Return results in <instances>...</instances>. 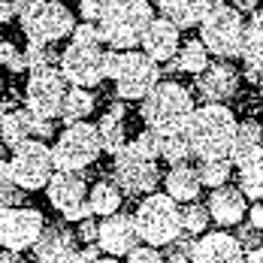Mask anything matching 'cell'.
I'll return each instance as SVG.
<instances>
[{
  "mask_svg": "<svg viewBox=\"0 0 263 263\" xmlns=\"http://www.w3.org/2000/svg\"><path fill=\"white\" fill-rule=\"evenodd\" d=\"M121 67H124V52H118V49H109L106 52V61H103V73L106 79H118V73H121Z\"/></svg>",
  "mask_w": 263,
  "mask_h": 263,
  "instance_id": "42",
  "label": "cell"
},
{
  "mask_svg": "<svg viewBox=\"0 0 263 263\" xmlns=\"http://www.w3.org/2000/svg\"><path fill=\"white\" fill-rule=\"evenodd\" d=\"M112 170H115V182L124 194L130 197H148L155 194V187L160 184V170L155 158L142 155L133 142H127L121 152L112 155Z\"/></svg>",
  "mask_w": 263,
  "mask_h": 263,
  "instance_id": "8",
  "label": "cell"
},
{
  "mask_svg": "<svg viewBox=\"0 0 263 263\" xmlns=\"http://www.w3.org/2000/svg\"><path fill=\"white\" fill-rule=\"evenodd\" d=\"M103 61L106 49L103 40H100V27L94 22L76 25L73 36H70V46L61 52V73L67 76V82L79 85V88H97L106 79Z\"/></svg>",
  "mask_w": 263,
  "mask_h": 263,
  "instance_id": "1",
  "label": "cell"
},
{
  "mask_svg": "<svg viewBox=\"0 0 263 263\" xmlns=\"http://www.w3.org/2000/svg\"><path fill=\"white\" fill-rule=\"evenodd\" d=\"M152 18L155 9L148 0H109L106 15L97 22L100 40L109 49L133 52L136 46H142V33L152 25Z\"/></svg>",
  "mask_w": 263,
  "mask_h": 263,
  "instance_id": "4",
  "label": "cell"
},
{
  "mask_svg": "<svg viewBox=\"0 0 263 263\" xmlns=\"http://www.w3.org/2000/svg\"><path fill=\"white\" fill-rule=\"evenodd\" d=\"M43 227H46V218L33 206H0V245L9 251L33 248Z\"/></svg>",
  "mask_w": 263,
  "mask_h": 263,
  "instance_id": "12",
  "label": "cell"
},
{
  "mask_svg": "<svg viewBox=\"0 0 263 263\" xmlns=\"http://www.w3.org/2000/svg\"><path fill=\"white\" fill-rule=\"evenodd\" d=\"M76 233H67L58 224H46L40 239L33 242V257L36 263H76L79 245H76Z\"/></svg>",
  "mask_w": 263,
  "mask_h": 263,
  "instance_id": "16",
  "label": "cell"
},
{
  "mask_svg": "<svg viewBox=\"0 0 263 263\" xmlns=\"http://www.w3.org/2000/svg\"><path fill=\"white\" fill-rule=\"evenodd\" d=\"M46 3H49V0H15V18L22 22V30L30 27L40 18V12H43Z\"/></svg>",
  "mask_w": 263,
  "mask_h": 263,
  "instance_id": "38",
  "label": "cell"
},
{
  "mask_svg": "<svg viewBox=\"0 0 263 263\" xmlns=\"http://www.w3.org/2000/svg\"><path fill=\"white\" fill-rule=\"evenodd\" d=\"M133 145L142 152V155H148V158H160V133L152 130V127H145V130L139 133L136 139H133Z\"/></svg>",
  "mask_w": 263,
  "mask_h": 263,
  "instance_id": "39",
  "label": "cell"
},
{
  "mask_svg": "<svg viewBox=\"0 0 263 263\" xmlns=\"http://www.w3.org/2000/svg\"><path fill=\"white\" fill-rule=\"evenodd\" d=\"M194 155L191 148V139H187V130H179V133H160V158L166 163H184V160Z\"/></svg>",
  "mask_w": 263,
  "mask_h": 263,
  "instance_id": "30",
  "label": "cell"
},
{
  "mask_svg": "<svg viewBox=\"0 0 263 263\" xmlns=\"http://www.w3.org/2000/svg\"><path fill=\"white\" fill-rule=\"evenodd\" d=\"M88 200H91V209L94 215H115V212L121 209V200H124V191L118 187V182H97L91 184V191H88Z\"/></svg>",
  "mask_w": 263,
  "mask_h": 263,
  "instance_id": "27",
  "label": "cell"
},
{
  "mask_svg": "<svg viewBox=\"0 0 263 263\" xmlns=\"http://www.w3.org/2000/svg\"><path fill=\"white\" fill-rule=\"evenodd\" d=\"M97 130H100V142H103L106 155H115L127 145V127H124V109L112 106L97 118Z\"/></svg>",
  "mask_w": 263,
  "mask_h": 263,
  "instance_id": "24",
  "label": "cell"
},
{
  "mask_svg": "<svg viewBox=\"0 0 263 263\" xmlns=\"http://www.w3.org/2000/svg\"><path fill=\"white\" fill-rule=\"evenodd\" d=\"M206 206L218 227H233V224H242L248 215V197L242 194V187L221 184V187H212Z\"/></svg>",
  "mask_w": 263,
  "mask_h": 263,
  "instance_id": "19",
  "label": "cell"
},
{
  "mask_svg": "<svg viewBox=\"0 0 263 263\" xmlns=\"http://www.w3.org/2000/svg\"><path fill=\"white\" fill-rule=\"evenodd\" d=\"M0 263H25V260L18 257V251H9V248H3V251H0Z\"/></svg>",
  "mask_w": 263,
  "mask_h": 263,
  "instance_id": "49",
  "label": "cell"
},
{
  "mask_svg": "<svg viewBox=\"0 0 263 263\" xmlns=\"http://www.w3.org/2000/svg\"><path fill=\"white\" fill-rule=\"evenodd\" d=\"M18 115H22V121H25L30 139H49V136H54V118H46V115L33 112L30 106L18 109Z\"/></svg>",
  "mask_w": 263,
  "mask_h": 263,
  "instance_id": "35",
  "label": "cell"
},
{
  "mask_svg": "<svg viewBox=\"0 0 263 263\" xmlns=\"http://www.w3.org/2000/svg\"><path fill=\"white\" fill-rule=\"evenodd\" d=\"M25 194L27 191L15 182V173H12L9 160L0 158V206H22Z\"/></svg>",
  "mask_w": 263,
  "mask_h": 263,
  "instance_id": "31",
  "label": "cell"
},
{
  "mask_svg": "<svg viewBox=\"0 0 263 263\" xmlns=\"http://www.w3.org/2000/svg\"><path fill=\"white\" fill-rule=\"evenodd\" d=\"M160 82V64L145 52H124V67L115 79V94L121 100H145Z\"/></svg>",
  "mask_w": 263,
  "mask_h": 263,
  "instance_id": "13",
  "label": "cell"
},
{
  "mask_svg": "<svg viewBox=\"0 0 263 263\" xmlns=\"http://www.w3.org/2000/svg\"><path fill=\"white\" fill-rule=\"evenodd\" d=\"M179 27L170 18H152V25L142 33V52L148 58H155L158 64H166L179 54Z\"/></svg>",
  "mask_w": 263,
  "mask_h": 263,
  "instance_id": "20",
  "label": "cell"
},
{
  "mask_svg": "<svg viewBox=\"0 0 263 263\" xmlns=\"http://www.w3.org/2000/svg\"><path fill=\"white\" fill-rule=\"evenodd\" d=\"M0 139L6 142V148H9V152H12V148H18L25 139H30V136H27L25 121H22V115H18V112H6V115H3V124H0Z\"/></svg>",
  "mask_w": 263,
  "mask_h": 263,
  "instance_id": "34",
  "label": "cell"
},
{
  "mask_svg": "<svg viewBox=\"0 0 263 263\" xmlns=\"http://www.w3.org/2000/svg\"><path fill=\"white\" fill-rule=\"evenodd\" d=\"M191 254H194V236H191V233H182L176 242H170V245H166L163 260H166V263H194V260H191Z\"/></svg>",
  "mask_w": 263,
  "mask_h": 263,
  "instance_id": "36",
  "label": "cell"
},
{
  "mask_svg": "<svg viewBox=\"0 0 263 263\" xmlns=\"http://www.w3.org/2000/svg\"><path fill=\"white\" fill-rule=\"evenodd\" d=\"M3 115H6V112H0V124H3Z\"/></svg>",
  "mask_w": 263,
  "mask_h": 263,
  "instance_id": "54",
  "label": "cell"
},
{
  "mask_svg": "<svg viewBox=\"0 0 263 263\" xmlns=\"http://www.w3.org/2000/svg\"><path fill=\"white\" fill-rule=\"evenodd\" d=\"M209 67V49L203 40H191L179 49V58H176V70L182 73H191V76H200L203 70Z\"/></svg>",
  "mask_w": 263,
  "mask_h": 263,
  "instance_id": "28",
  "label": "cell"
},
{
  "mask_svg": "<svg viewBox=\"0 0 263 263\" xmlns=\"http://www.w3.org/2000/svg\"><path fill=\"white\" fill-rule=\"evenodd\" d=\"M239 58L248 67V76L251 79H263V12H254L251 22L245 25Z\"/></svg>",
  "mask_w": 263,
  "mask_h": 263,
  "instance_id": "21",
  "label": "cell"
},
{
  "mask_svg": "<svg viewBox=\"0 0 263 263\" xmlns=\"http://www.w3.org/2000/svg\"><path fill=\"white\" fill-rule=\"evenodd\" d=\"M194 112H197L194 97L179 82H158L148 91V97L142 100V109H139L145 127H152V130H158V133L187 130Z\"/></svg>",
  "mask_w": 263,
  "mask_h": 263,
  "instance_id": "3",
  "label": "cell"
},
{
  "mask_svg": "<svg viewBox=\"0 0 263 263\" xmlns=\"http://www.w3.org/2000/svg\"><path fill=\"white\" fill-rule=\"evenodd\" d=\"M239 166V187L248 200H260L263 197V142L257 148H251L248 155L236 160Z\"/></svg>",
  "mask_w": 263,
  "mask_h": 263,
  "instance_id": "23",
  "label": "cell"
},
{
  "mask_svg": "<svg viewBox=\"0 0 263 263\" xmlns=\"http://www.w3.org/2000/svg\"><path fill=\"white\" fill-rule=\"evenodd\" d=\"M230 6H236L239 12H254L257 9V0H230Z\"/></svg>",
  "mask_w": 263,
  "mask_h": 263,
  "instance_id": "48",
  "label": "cell"
},
{
  "mask_svg": "<svg viewBox=\"0 0 263 263\" xmlns=\"http://www.w3.org/2000/svg\"><path fill=\"white\" fill-rule=\"evenodd\" d=\"M100 251H103V248H100V242H97V245H94V242H85V245L79 248V254H76V263H94V260H100Z\"/></svg>",
  "mask_w": 263,
  "mask_h": 263,
  "instance_id": "44",
  "label": "cell"
},
{
  "mask_svg": "<svg viewBox=\"0 0 263 263\" xmlns=\"http://www.w3.org/2000/svg\"><path fill=\"white\" fill-rule=\"evenodd\" d=\"M260 100H263V82H260Z\"/></svg>",
  "mask_w": 263,
  "mask_h": 263,
  "instance_id": "55",
  "label": "cell"
},
{
  "mask_svg": "<svg viewBox=\"0 0 263 263\" xmlns=\"http://www.w3.org/2000/svg\"><path fill=\"white\" fill-rule=\"evenodd\" d=\"M73 30H76V15L67 9L64 0H49V3L43 6L40 18H36L30 27H25L27 40L49 43V46L61 43L64 36H73Z\"/></svg>",
  "mask_w": 263,
  "mask_h": 263,
  "instance_id": "14",
  "label": "cell"
},
{
  "mask_svg": "<svg viewBox=\"0 0 263 263\" xmlns=\"http://www.w3.org/2000/svg\"><path fill=\"white\" fill-rule=\"evenodd\" d=\"M239 88V73L233 70V64H209L200 76H197V94L206 103H227Z\"/></svg>",
  "mask_w": 263,
  "mask_h": 263,
  "instance_id": "18",
  "label": "cell"
},
{
  "mask_svg": "<svg viewBox=\"0 0 263 263\" xmlns=\"http://www.w3.org/2000/svg\"><path fill=\"white\" fill-rule=\"evenodd\" d=\"M139 227H136V218L133 215H124V212H115V215H106L100 221V248L112 257H124L130 254L133 248L139 245Z\"/></svg>",
  "mask_w": 263,
  "mask_h": 263,
  "instance_id": "15",
  "label": "cell"
},
{
  "mask_svg": "<svg viewBox=\"0 0 263 263\" xmlns=\"http://www.w3.org/2000/svg\"><path fill=\"white\" fill-rule=\"evenodd\" d=\"M67 76L61 73V67L54 64H40L30 70V79H27V91L25 100L33 112L46 115V118H61V106L67 97Z\"/></svg>",
  "mask_w": 263,
  "mask_h": 263,
  "instance_id": "10",
  "label": "cell"
},
{
  "mask_svg": "<svg viewBox=\"0 0 263 263\" xmlns=\"http://www.w3.org/2000/svg\"><path fill=\"white\" fill-rule=\"evenodd\" d=\"M9 166L15 173V182L25 191H43L52 182L54 170H58L52 158V148L43 139H25L18 148H12Z\"/></svg>",
  "mask_w": 263,
  "mask_h": 263,
  "instance_id": "9",
  "label": "cell"
},
{
  "mask_svg": "<svg viewBox=\"0 0 263 263\" xmlns=\"http://www.w3.org/2000/svg\"><path fill=\"white\" fill-rule=\"evenodd\" d=\"M263 142V127L248 118V121H239L236 127V136H233V148H230V160H239L242 155H248L251 148H257Z\"/></svg>",
  "mask_w": 263,
  "mask_h": 263,
  "instance_id": "29",
  "label": "cell"
},
{
  "mask_svg": "<svg viewBox=\"0 0 263 263\" xmlns=\"http://www.w3.org/2000/svg\"><path fill=\"white\" fill-rule=\"evenodd\" d=\"M245 263H263V245L260 248H251V251L245 254Z\"/></svg>",
  "mask_w": 263,
  "mask_h": 263,
  "instance_id": "50",
  "label": "cell"
},
{
  "mask_svg": "<svg viewBox=\"0 0 263 263\" xmlns=\"http://www.w3.org/2000/svg\"><path fill=\"white\" fill-rule=\"evenodd\" d=\"M94 94L91 88H79V85H70L67 88V97H64V106H61V121L64 124H76V121H85L91 112H94Z\"/></svg>",
  "mask_w": 263,
  "mask_h": 263,
  "instance_id": "26",
  "label": "cell"
},
{
  "mask_svg": "<svg viewBox=\"0 0 263 263\" xmlns=\"http://www.w3.org/2000/svg\"><path fill=\"white\" fill-rule=\"evenodd\" d=\"M136 218V227H139V236L145 245H155V248H166L170 242L182 236V209H179V200H173L166 191L163 194H148L142 197V203L133 212Z\"/></svg>",
  "mask_w": 263,
  "mask_h": 263,
  "instance_id": "5",
  "label": "cell"
},
{
  "mask_svg": "<svg viewBox=\"0 0 263 263\" xmlns=\"http://www.w3.org/2000/svg\"><path fill=\"white\" fill-rule=\"evenodd\" d=\"M64 3H67V0H64Z\"/></svg>",
  "mask_w": 263,
  "mask_h": 263,
  "instance_id": "56",
  "label": "cell"
},
{
  "mask_svg": "<svg viewBox=\"0 0 263 263\" xmlns=\"http://www.w3.org/2000/svg\"><path fill=\"white\" fill-rule=\"evenodd\" d=\"M158 6H160V12H163V18H170L179 30L200 25L206 18L200 0H158Z\"/></svg>",
  "mask_w": 263,
  "mask_h": 263,
  "instance_id": "25",
  "label": "cell"
},
{
  "mask_svg": "<svg viewBox=\"0 0 263 263\" xmlns=\"http://www.w3.org/2000/svg\"><path fill=\"white\" fill-rule=\"evenodd\" d=\"M200 3H203V12H206V15H209V12H215V9H221V6H224V0H200Z\"/></svg>",
  "mask_w": 263,
  "mask_h": 263,
  "instance_id": "51",
  "label": "cell"
},
{
  "mask_svg": "<svg viewBox=\"0 0 263 263\" xmlns=\"http://www.w3.org/2000/svg\"><path fill=\"white\" fill-rule=\"evenodd\" d=\"M239 242H242V245H248V248H260V230H257L254 224H248V227L239 233Z\"/></svg>",
  "mask_w": 263,
  "mask_h": 263,
  "instance_id": "45",
  "label": "cell"
},
{
  "mask_svg": "<svg viewBox=\"0 0 263 263\" xmlns=\"http://www.w3.org/2000/svg\"><path fill=\"white\" fill-rule=\"evenodd\" d=\"M76 236H79L82 245H85V242H94V239L100 236V224L94 221V215H91V218H85V221H79V230H76Z\"/></svg>",
  "mask_w": 263,
  "mask_h": 263,
  "instance_id": "43",
  "label": "cell"
},
{
  "mask_svg": "<svg viewBox=\"0 0 263 263\" xmlns=\"http://www.w3.org/2000/svg\"><path fill=\"white\" fill-rule=\"evenodd\" d=\"M127 263H166V260H163V254L155 245H136L127 254Z\"/></svg>",
  "mask_w": 263,
  "mask_h": 263,
  "instance_id": "41",
  "label": "cell"
},
{
  "mask_svg": "<svg viewBox=\"0 0 263 263\" xmlns=\"http://www.w3.org/2000/svg\"><path fill=\"white\" fill-rule=\"evenodd\" d=\"M3 152H6V142H3V139H0V158H3Z\"/></svg>",
  "mask_w": 263,
  "mask_h": 263,
  "instance_id": "53",
  "label": "cell"
},
{
  "mask_svg": "<svg viewBox=\"0 0 263 263\" xmlns=\"http://www.w3.org/2000/svg\"><path fill=\"white\" fill-rule=\"evenodd\" d=\"M46 197L54 209L61 212L67 221H85L91 218V200H88V182L82 179V173H70V170H54L52 182L46 184Z\"/></svg>",
  "mask_w": 263,
  "mask_h": 263,
  "instance_id": "11",
  "label": "cell"
},
{
  "mask_svg": "<svg viewBox=\"0 0 263 263\" xmlns=\"http://www.w3.org/2000/svg\"><path fill=\"white\" fill-rule=\"evenodd\" d=\"M15 18V0H0V25Z\"/></svg>",
  "mask_w": 263,
  "mask_h": 263,
  "instance_id": "47",
  "label": "cell"
},
{
  "mask_svg": "<svg viewBox=\"0 0 263 263\" xmlns=\"http://www.w3.org/2000/svg\"><path fill=\"white\" fill-rule=\"evenodd\" d=\"M106 9H109V0H79V15L82 22H100L106 15Z\"/></svg>",
  "mask_w": 263,
  "mask_h": 263,
  "instance_id": "40",
  "label": "cell"
},
{
  "mask_svg": "<svg viewBox=\"0 0 263 263\" xmlns=\"http://www.w3.org/2000/svg\"><path fill=\"white\" fill-rule=\"evenodd\" d=\"M248 224H254L257 230H263V197L248 206Z\"/></svg>",
  "mask_w": 263,
  "mask_h": 263,
  "instance_id": "46",
  "label": "cell"
},
{
  "mask_svg": "<svg viewBox=\"0 0 263 263\" xmlns=\"http://www.w3.org/2000/svg\"><path fill=\"white\" fill-rule=\"evenodd\" d=\"M194 263H245V245L230 233H203L194 242Z\"/></svg>",
  "mask_w": 263,
  "mask_h": 263,
  "instance_id": "17",
  "label": "cell"
},
{
  "mask_svg": "<svg viewBox=\"0 0 263 263\" xmlns=\"http://www.w3.org/2000/svg\"><path fill=\"white\" fill-rule=\"evenodd\" d=\"M236 115L224 103L200 106L187 124V139L197 158H230L233 136H236Z\"/></svg>",
  "mask_w": 263,
  "mask_h": 263,
  "instance_id": "2",
  "label": "cell"
},
{
  "mask_svg": "<svg viewBox=\"0 0 263 263\" xmlns=\"http://www.w3.org/2000/svg\"><path fill=\"white\" fill-rule=\"evenodd\" d=\"M200 179L209 187H221L230 179V158H200Z\"/></svg>",
  "mask_w": 263,
  "mask_h": 263,
  "instance_id": "32",
  "label": "cell"
},
{
  "mask_svg": "<svg viewBox=\"0 0 263 263\" xmlns=\"http://www.w3.org/2000/svg\"><path fill=\"white\" fill-rule=\"evenodd\" d=\"M209 206H200L197 200L194 203H187L182 209V230L184 233H191V236H203L206 230H209Z\"/></svg>",
  "mask_w": 263,
  "mask_h": 263,
  "instance_id": "33",
  "label": "cell"
},
{
  "mask_svg": "<svg viewBox=\"0 0 263 263\" xmlns=\"http://www.w3.org/2000/svg\"><path fill=\"white\" fill-rule=\"evenodd\" d=\"M0 64H3L6 70H12V73L30 70V67H27V58H25V49H18V46L9 43V40L0 43Z\"/></svg>",
  "mask_w": 263,
  "mask_h": 263,
  "instance_id": "37",
  "label": "cell"
},
{
  "mask_svg": "<svg viewBox=\"0 0 263 263\" xmlns=\"http://www.w3.org/2000/svg\"><path fill=\"white\" fill-rule=\"evenodd\" d=\"M166 194L173 197V200H179V203H194L197 197H200V191H203V179H200V173L194 170V166H187V163H176L170 173H166Z\"/></svg>",
  "mask_w": 263,
  "mask_h": 263,
  "instance_id": "22",
  "label": "cell"
},
{
  "mask_svg": "<svg viewBox=\"0 0 263 263\" xmlns=\"http://www.w3.org/2000/svg\"><path fill=\"white\" fill-rule=\"evenodd\" d=\"M100 155H103V142H100L97 124L76 121V124H67L64 130L54 136L52 158H54V166L58 170L82 173V170H88Z\"/></svg>",
  "mask_w": 263,
  "mask_h": 263,
  "instance_id": "6",
  "label": "cell"
},
{
  "mask_svg": "<svg viewBox=\"0 0 263 263\" xmlns=\"http://www.w3.org/2000/svg\"><path fill=\"white\" fill-rule=\"evenodd\" d=\"M242 33H245V22L239 15L236 6L224 3L221 9L209 12L203 22H200V40L206 43L209 54L227 61V58H239L242 49Z\"/></svg>",
  "mask_w": 263,
  "mask_h": 263,
  "instance_id": "7",
  "label": "cell"
},
{
  "mask_svg": "<svg viewBox=\"0 0 263 263\" xmlns=\"http://www.w3.org/2000/svg\"><path fill=\"white\" fill-rule=\"evenodd\" d=\"M94 263H121L118 257H100V260H94Z\"/></svg>",
  "mask_w": 263,
  "mask_h": 263,
  "instance_id": "52",
  "label": "cell"
}]
</instances>
